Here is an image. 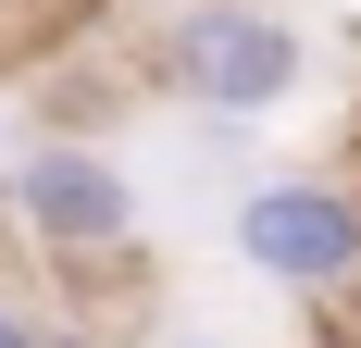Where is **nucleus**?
Listing matches in <instances>:
<instances>
[{
  "label": "nucleus",
  "instance_id": "obj_2",
  "mask_svg": "<svg viewBox=\"0 0 361 348\" xmlns=\"http://www.w3.org/2000/svg\"><path fill=\"white\" fill-rule=\"evenodd\" d=\"M237 261L299 299H361V187L349 174H262L237 199Z\"/></svg>",
  "mask_w": 361,
  "mask_h": 348
},
{
  "label": "nucleus",
  "instance_id": "obj_5",
  "mask_svg": "<svg viewBox=\"0 0 361 348\" xmlns=\"http://www.w3.org/2000/svg\"><path fill=\"white\" fill-rule=\"evenodd\" d=\"M175 348H237V336H175Z\"/></svg>",
  "mask_w": 361,
  "mask_h": 348
},
{
  "label": "nucleus",
  "instance_id": "obj_3",
  "mask_svg": "<svg viewBox=\"0 0 361 348\" xmlns=\"http://www.w3.org/2000/svg\"><path fill=\"white\" fill-rule=\"evenodd\" d=\"M13 211H25L37 249L87 261V249H125L137 187H125V162H100L87 137H50V149H25V162H13Z\"/></svg>",
  "mask_w": 361,
  "mask_h": 348
},
{
  "label": "nucleus",
  "instance_id": "obj_6",
  "mask_svg": "<svg viewBox=\"0 0 361 348\" xmlns=\"http://www.w3.org/2000/svg\"><path fill=\"white\" fill-rule=\"evenodd\" d=\"M50 348H87V336H50Z\"/></svg>",
  "mask_w": 361,
  "mask_h": 348
},
{
  "label": "nucleus",
  "instance_id": "obj_1",
  "mask_svg": "<svg viewBox=\"0 0 361 348\" xmlns=\"http://www.w3.org/2000/svg\"><path fill=\"white\" fill-rule=\"evenodd\" d=\"M162 87L187 112H224V125H262L312 87V37L262 0H200L175 37H162Z\"/></svg>",
  "mask_w": 361,
  "mask_h": 348
},
{
  "label": "nucleus",
  "instance_id": "obj_4",
  "mask_svg": "<svg viewBox=\"0 0 361 348\" xmlns=\"http://www.w3.org/2000/svg\"><path fill=\"white\" fill-rule=\"evenodd\" d=\"M0 348H50V336H37V323L13 311V299H0Z\"/></svg>",
  "mask_w": 361,
  "mask_h": 348
}]
</instances>
